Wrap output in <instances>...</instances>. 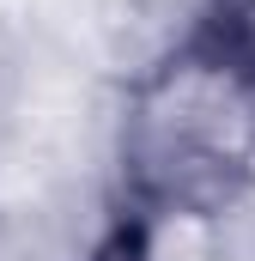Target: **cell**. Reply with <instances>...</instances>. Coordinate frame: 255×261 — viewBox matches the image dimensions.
Instances as JSON below:
<instances>
[{
	"label": "cell",
	"instance_id": "1",
	"mask_svg": "<svg viewBox=\"0 0 255 261\" xmlns=\"http://www.w3.org/2000/svg\"><path fill=\"white\" fill-rule=\"evenodd\" d=\"M122 200H200L237 213L255 189V55L213 31L134 73L122 103Z\"/></svg>",
	"mask_w": 255,
	"mask_h": 261
},
{
	"label": "cell",
	"instance_id": "2",
	"mask_svg": "<svg viewBox=\"0 0 255 261\" xmlns=\"http://www.w3.org/2000/svg\"><path fill=\"white\" fill-rule=\"evenodd\" d=\"M116 231L134 261H237L231 213H213L200 200H122Z\"/></svg>",
	"mask_w": 255,
	"mask_h": 261
},
{
	"label": "cell",
	"instance_id": "3",
	"mask_svg": "<svg viewBox=\"0 0 255 261\" xmlns=\"http://www.w3.org/2000/svg\"><path fill=\"white\" fill-rule=\"evenodd\" d=\"M207 31H213V37H225L231 49L255 55V0H213Z\"/></svg>",
	"mask_w": 255,
	"mask_h": 261
},
{
	"label": "cell",
	"instance_id": "4",
	"mask_svg": "<svg viewBox=\"0 0 255 261\" xmlns=\"http://www.w3.org/2000/svg\"><path fill=\"white\" fill-rule=\"evenodd\" d=\"M85 261H134V249L122 243V231L110 225V231H104V237H97V243L85 249Z\"/></svg>",
	"mask_w": 255,
	"mask_h": 261
}]
</instances>
